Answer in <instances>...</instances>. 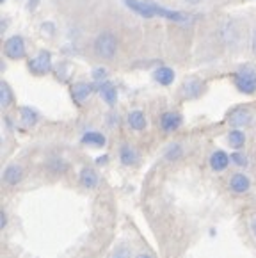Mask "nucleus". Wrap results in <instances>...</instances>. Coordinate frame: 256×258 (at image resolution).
Instances as JSON below:
<instances>
[{
	"instance_id": "nucleus-13",
	"label": "nucleus",
	"mask_w": 256,
	"mask_h": 258,
	"mask_svg": "<svg viewBox=\"0 0 256 258\" xmlns=\"http://www.w3.org/2000/svg\"><path fill=\"white\" fill-rule=\"evenodd\" d=\"M228 164H230V157H228L224 152L217 150V152L212 153V157H210V166H212V169H214V171L226 169Z\"/></svg>"
},
{
	"instance_id": "nucleus-26",
	"label": "nucleus",
	"mask_w": 256,
	"mask_h": 258,
	"mask_svg": "<svg viewBox=\"0 0 256 258\" xmlns=\"http://www.w3.org/2000/svg\"><path fill=\"white\" fill-rule=\"evenodd\" d=\"M105 77H107V72H105L103 68H96V70L93 72V79H94V80H103Z\"/></svg>"
},
{
	"instance_id": "nucleus-19",
	"label": "nucleus",
	"mask_w": 256,
	"mask_h": 258,
	"mask_svg": "<svg viewBox=\"0 0 256 258\" xmlns=\"http://www.w3.org/2000/svg\"><path fill=\"white\" fill-rule=\"evenodd\" d=\"M119 159H121V162H123L124 166H134L139 157H137V152L132 148V146H123V148H121V152H119Z\"/></svg>"
},
{
	"instance_id": "nucleus-8",
	"label": "nucleus",
	"mask_w": 256,
	"mask_h": 258,
	"mask_svg": "<svg viewBox=\"0 0 256 258\" xmlns=\"http://www.w3.org/2000/svg\"><path fill=\"white\" fill-rule=\"evenodd\" d=\"M203 91V82L198 79H188L181 86V93H183L185 98H198Z\"/></svg>"
},
{
	"instance_id": "nucleus-9",
	"label": "nucleus",
	"mask_w": 256,
	"mask_h": 258,
	"mask_svg": "<svg viewBox=\"0 0 256 258\" xmlns=\"http://www.w3.org/2000/svg\"><path fill=\"white\" fill-rule=\"evenodd\" d=\"M181 125V116L178 112H164L160 118V126L164 132H174Z\"/></svg>"
},
{
	"instance_id": "nucleus-20",
	"label": "nucleus",
	"mask_w": 256,
	"mask_h": 258,
	"mask_svg": "<svg viewBox=\"0 0 256 258\" xmlns=\"http://www.w3.org/2000/svg\"><path fill=\"white\" fill-rule=\"evenodd\" d=\"M20 116H22V123L25 126H32L38 123V112L30 107H22L20 109Z\"/></svg>"
},
{
	"instance_id": "nucleus-30",
	"label": "nucleus",
	"mask_w": 256,
	"mask_h": 258,
	"mask_svg": "<svg viewBox=\"0 0 256 258\" xmlns=\"http://www.w3.org/2000/svg\"><path fill=\"white\" fill-rule=\"evenodd\" d=\"M251 45H252V52L256 53V29H254V32H252V41H251Z\"/></svg>"
},
{
	"instance_id": "nucleus-29",
	"label": "nucleus",
	"mask_w": 256,
	"mask_h": 258,
	"mask_svg": "<svg viewBox=\"0 0 256 258\" xmlns=\"http://www.w3.org/2000/svg\"><path fill=\"white\" fill-rule=\"evenodd\" d=\"M251 232L254 233V237H256V216L251 219Z\"/></svg>"
},
{
	"instance_id": "nucleus-28",
	"label": "nucleus",
	"mask_w": 256,
	"mask_h": 258,
	"mask_svg": "<svg viewBox=\"0 0 256 258\" xmlns=\"http://www.w3.org/2000/svg\"><path fill=\"white\" fill-rule=\"evenodd\" d=\"M38 4H39V0H30L27 8H29V11H32V9H36V6H38Z\"/></svg>"
},
{
	"instance_id": "nucleus-15",
	"label": "nucleus",
	"mask_w": 256,
	"mask_h": 258,
	"mask_svg": "<svg viewBox=\"0 0 256 258\" xmlns=\"http://www.w3.org/2000/svg\"><path fill=\"white\" fill-rule=\"evenodd\" d=\"M128 125H130V128L134 130H144V126H146V118H144V114L141 112V110H132V112L128 114Z\"/></svg>"
},
{
	"instance_id": "nucleus-12",
	"label": "nucleus",
	"mask_w": 256,
	"mask_h": 258,
	"mask_svg": "<svg viewBox=\"0 0 256 258\" xmlns=\"http://www.w3.org/2000/svg\"><path fill=\"white\" fill-rule=\"evenodd\" d=\"M80 183H82L86 189H93V187L98 185V175L96 171L91 169V167H84L80 171Z\"/></svg>"
},
{
	"instance_id": "nucleus-31",
	"label": "nucleus",
	"mask_w": 256,
	"mask_h": 258,
	"mask_svg": "<svg viewBox=\"0 0 256 258\" xmlns=\"http://www.w3.org/2000/svg\"><path fill=\"white\" fill-rule=\"evenodd\" d=\"M136 258H151L150 254H146V253H141V254H137Z\"/></svg>"
},
{
	"instance_id": "nucleus-25",
	"label": "nucleus",
	"mask_w": 256,
	"mask_h": 258,
	"mask_svg": "<svg viewBox=\"0 0 256 258\" xmlns=\"http://www.w3.org/2000/svg\"><path fill=\"white\" fill-rule=\"evenodd\" d=\"M231 160H233L235 164H237V166H245V164H247V157L244 155V153H233V155H231Z\"/></svg>"
},
{
	"instance_id": "nucleus-1",
	"label": "nucleus",
	"mask_w": 256,
	"mask_h": 258,
	"mask_svg": "<svg viewBox=\"0 0 256 258\" xmlns=\"http://www.w3.org/2000/svg\"><path fill=\"white\" fill-rule=\"evenodd\" d=\"M116 50L117 41L112 32H102L98 38L94 39V52H96V55L103 57V59H112L116 55Z\"/></svg>"
},
{
	"instance_id": "nucleus-14",
	"label": "nucleus",
	"mask_w": 256,
	"mask_h": 258,
	"mask_svg": "<svg viewBox=\"0 0 256 258\" xmlns=\"http://www.w3.org/2000/svg\"><path fill=\"white\" fill-rule=\"evenodd\" d=\"M100 95H102V98L105 100L109 105H114V103H116L117 93H116V88H114L112 82H103L102 86H100Z\"/></svg>"
},
{
	"instance_id": "nucleus-24",
	"label": "nucleus",
	"mask_w": 256,
	"mask_h": 258,
	"mask_svg": "<svg viewBox=\"0 0 256 258\" xmlns=\"http://www.w3.org/2000/svg\"><path fill=\"white\" fill-rule=\"evenodd\" d=\"M112 258H130V247L126 246H119L114 249Z\"/></svg>"
},
{
	"instance_id": "nucleus-4",
	"label": "nucleus",
	"mask_w": 256,
	"mask_h": 258,
	"mask_svg": "<svg viewBox=\"0 0 256 258\" xmlns=\"http://www.w3.org/2000/svg\"><path fill=\"white\" fill-rule=\"evenodd\" d=\"M4 52L9 59H22L25 55V43L20 36H13L6 41L4 45Z\"/></svg>"
},
{
	"instance_id": "nucleus-16",
	"label": "nucleus",
	"mask_w": 256,
	"mask_h": 258,
	"mask_svg": "<svg viewBox=\"0 0 256 258\" xmlns=\"http://www.w3.org/2000/svg\"><path fill=\"white\" fill-rule=\"evenodd\" d=\"M82 143L87 146H96V148H102V146H105V136L100 132H87L84 134L82 137Z\"/></svg>"
},
{
	"instance_id": "nucleus-18",
	"label": "nucleus",
	"mask_w": 256,
	"mask_h": 258,
	"mask_svg": "<svg viewBox=\"0 0 256 258\" xmlns=\"http://www.w3.org/2000/svg\"><path fill=\"white\" fill-rule=\"evenodd\" d=\"M153 8H155V15H158V16H164V18H167V20H174V22H187V16L181 15V13L169 11V9H164L157 4H153Z\"/></svg>"
},
{
	"instance_id": "nucleus-6",
	"label": "nucleus",
	"mask_w": 256,
	"mask_h": 258,
	"mask_svg": "<svg viewBox=\"0 0 256 258\" xmlns=\"http://www.w3.org/2000/svg\"><path fill=\"white\" fill-rule=\"evenodd\" d=\"M2 178H4V183H8V185H18V183L23 180L22 166H18V164H11V166H8L4 169Z\"/></svg>"
},
{
	"instance_id": "nucleus-21",
	"label": "nucleus",
	"mask_w": 256,
	"mask_h": 258,
	"mask_svg": "<svg viewBox=\"0 0 256 258\" xmlns=\"http://www.w3.org/2000/svg\"><path fill=\"white\" fill-rule=\"evenodd\" d=\"M11 103H13V91L8 86V82H2L0 84V105L4 107V109H8Z\"/></svg>"
},
{
	"instance_id": "nucleus-23",
	"label": "nucleus",
	"mask_w": 256,
	"mask_h": 258,
	"mask_svg": "<svg viewBox=\"0 0 256 258\" xmlns=\"http://www.w3.org/2000/svg\"><path fill=\"white\" fill-rule=\"evenodd\" d=\"M180 155H181V148H180V145H173V146H169V150H167L166 159H167V160H176Z\"/></svg>"
},
{
	"instance_id": "nucleus-11",
	"label": "nucleus",
	"mask_w": 256,
	"mask_h": 258,
	"mask_svg": "<svg viewBox=\"0 0 256 258\" xmlns=\"http://www.w3.org/2000/svg\"><path fill=\"white\" fill-rule=\"evenodd\" d=\"M230 187L233 192L237 194H244L249 190V187H251V182H249V178L245 175H242V173H237V175L231 176L230 180Z\"/></svg>"
},
{
	"instance_id": "nucleus-5",
	"label": "nucleus",
	"mask_w": 256,
	"mask_h": 258,
	"mask_svg": "<svg viewBox=\"0 0 256 258\" xmlns=\"http://www.w3.org/2000/svg\"><path fill=\"white\" fill-rule=\"evenodd\" d=\"M251 110L249 109H244V107H240V109H235L233 112H230V116H228V123H230L231 126H235V128H240V126H245L251 123Z\"/></svg>"
},
{
	"instance_id": "nucleus-2",
	"label": "nucleus",
	"mask_w": 256,
	"mask_h": 258,
	"mask_svg": "<svg viewBox=\"0 0 256 258\" xmlns=\"http://www.w3.org/2000/svg\"><path fill=\"white\" fill-rule=\"evenodd\" d=\"M235 86H237L238 91L245 93V95L256 93V73L251 68H242L235 75Z\"/></svg>"
},
{
	"instance_id": "nucleus-27",
	"label": "nucleus",
	"mask_w": 256,
	"mask_h": 258,
	"mask_svg": "<svg viewBox=\"0 0 256 258\" xmlns=\"http://www.w3.org/2000/svg\"><path fill=\"white\" fill-rule=\"evenodd\" d=\"M6 226H8V214H6V210H0V228L4 230Z\"/></svg>"
},
{
	"instance_id": "nucleus-7",
	"label": "nucleus",
	"mask_w": 256,
	"mask_h": 258,
	"mask_svg": "<svg viewBox=\"0 0 256 258\" xmlns=\"http://www.w3.org/2000/svg\"><path fill=\"white\" fill-rule=\"evenodd\" d=\"M124 4L132 9V11H136L137 15L144 16V18H151V16H155V8H153V4H150V2H139V0H124Z\"/></svg>"
},
{
	"instance_id": "nucleus-10",
	"label": "nucleus",
	"mask_w": 256,
	"mask_h": 258,
	"mask_svg": "<svg viewBox=\"0 0 256 258\" xmlns=\"http://www.w3.org/2000/svg\"><path fill=\"white\" fill-rule=\"evenodd\" d=\"M91 93H93V86H91V84H87V82L73 84L72 95H73V98H75L77 103H82L84 100H87L91 96Z\"/></svg>"
},
{
	"instance_id": "nucleus-22",
	"label": "nucleus",
	"mask_w": 256,
	"mask_h": 258,
	"mask_svg": "<svg viewBox=\"0 0 256 258\" xmlns=\"http://www.w3.org/2000/svg\"><path fill=\"white\" fill-rule=\"evenodd\" d=\"M228 143H230V146H231V148H235V150L242 148V146H244V143H245L244 132H240V130H231V132L228 134Z\"/></svg>"
},
{
	"instance_id": "nucleus-3",
	"label": "nucleus",
	"mask_w": 256,
	"mask_h": 258,
	"mask_svg": "<svg viewBox=\"0 0 256 258\" xmlns=\"http://www.w3.org/2000/svg\"><path fill=\"white\" fill-rule=\"evenodd\" d=\"M29 68L36 75H45L52 70V55L50 52H41L38 57H34L32 61L29 62Z\"/></svg>"
},
{
	"instance_id": "nucleus-17",
	"label": "nucleus",
	"mask_w": 256,
	"mask_h": 258,
	"mask_svg": "<svg viewBox=\"0 0 256 258\" xmlns=\"http://www.w3.org/2000/svg\"><path fill=\"white\" fill-rule=\"evenodd\" d=\"M155 80L158 84H162V86H169L174 80V72L171 68H167V66H162V68H158L155 72Z\"/></svg>"
}]
</instances>
